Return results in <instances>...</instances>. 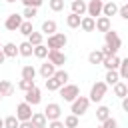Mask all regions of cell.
Returning <instances> with one entry per match:
<instances>
[{"label":"cell","instance_id":"6da1fadb","mask_svg":"<svg viewBox=\"0 0 128 128\" xmlns=\"http://www.w3.org/2000/svg\"><path fill=\"white\" fill-rule=\"evenodd\" d=\"M120 46H122V40H120L118 32H114L112 28L108 32H104V46L100 48L104 56H116V52L120 50Z\"/></svg>","mask_w":128,"mask_h":128},{"label":"cell","instance_id":"7a4b0ae2","mask_svg":"<svg viewBox=\"0 0 128 128\" xmlns=\"http://www.w3.org/2000/svg\"><path fill=\"white\" fill-rule=\"evenodd\" d=\"M106 90H108V84H106L104 80L94 82V84H92V88H90V94H88L90 102H102V98L106 96Z\"/></svg>","mask_w":128,"mask_h":128},{"label":"cell","instance_id":"3957f363","mask_svg":"<svg viewBox=\"0 0 128 128\" xmlns=\"http://www.w3.org/2000/svg\"><path fill=\"white\" fill-rule=\"evenodd\" d=\"M88 106H90V98L88 96H78L74 102H70V112L80 118V116H84L88 112Z\"/></svg>","mask_w":128,"mask_h":128},{"label":"cell","instance_id":"277c9868","mask_svg":"<svg viewBox=\"0 0 128 128\" xmlns=\"http://www.w3.org/2000/svg\"><path fill=\"white\" fill-rule=\"evenodd\" d=\"M66 44H68V36L66 34H62V32H54L52 36H48V50H62V48H66Z\"/></svg>","mask_w":128,"mask_h":128},{"label":"cell","instance_id":"5b68a950","mask_svg":"<svg viewBox=\"0 0 128 128\" xmlns=\"http://www.w3.org/2000/svg\"><path fill=\"white\" fill-rule=\"evenodd\" d=\"M58 92H60V96H62L64 102H74L80 96V88L76 84H64V86H60Z\"/></svg>","mask_w":128,"mask_h":128},{"label":"cell","instance_id":"8992f818","mask_svg":"<svg viewBox=\"0 0 128 128\" xmlns=\"http://www.w3.org/2000/svg\"><path fill=\"white\" fill-rule=\"evenodd\" d=\"M60 114H62V108H60L58 102H50V104H46V108H44V116H46L48 122H50V120H60Z\"/></svg>","mask_w":128,"mask_h":128},{"label":"cell","instance_id":"52a82bcc","mask_svg":"<svg viewBox=\"0 0 128 128\" xmlns=\"http://www.w3.org/2000/svg\"><path fill=\"white\" fill-rule=\"evenodd\" d=\"M24 94H26V96H24V100H26L30 106H38V104H40V100H42V92H40V88H38L36 84H34L28 92H24Z\"/></svg>","mask_w":128,"mask_h":128},{"label":"cell","instance_id":"ba28073f","mask_svg":"<svg viewBox=\"0 0 128 128\" xmlns=\"http://www.w3.org/2000/svg\"><path fill=\"white\" fill-rule=\"evenodd\" d=\"M16 118L20 120V122H24V120H30L32 118V106L24 100V102H20L18 106H16Z\"/></svg>","mask_w":128,"mask_h":128},{"label":"cell","instance_id":"9c48e42d","mask_svg":"<svg viewBox=\"0 0 128 128\" xmlns=\"http://www.w3.org/2000/svg\"><path fill=\"white\" fill-rule=\"evenodd\" d=\"M102 6H104V0H90L86 4V14L92 18H98L102 16Z\"/></svg>","mask_w":128,"mask_h":128},{"label":"cell","instance_id":"30bf717a","mask_svg":"<svg viewBox=\"0 0 128 128\" xmlns=\"http://www.w3.org/2000/svg\"><path fill=\"white\" fill-rule=\"evenodd\" d=\"M22 14H10L6 20H4V28L6 30H10V32H16L18 28H20V24H22Z\"/></svg>","mask_w":128,"mask_h":128},{"label":"cell","instance_id":"8fae6325","mask_svg":"<svg viewBox=\"0 0 128 128\" xmlns=\"http://www.w3.org/2000/svg\"><path fill=\"white\" fill-rule=\"evenodd\" d=\"M56 68H60V66H64L66 64V54L62 52V50H48V56H46Z\"/></svg>","mask_w":128,"mask_h":128},{"label":"cell","instance_id":"7c38bea8","mask_svg":"<svg viewBox=\"0 0 128 128\" xmlns=\"http://www.w3.org/2000/svg\"><path fill=\"white\" fill-rule=\"evenodd\" d=\"M80 28L84 30V32H94L96 30V18H92V16H82V20H80Z\"/></svg>","mask_w":128,"mask_h":128},{"label":"cell","instance_id":"4fadbf2b","mask_svg":"<svg viewBox=\"0 0 128 128\" xmlns=\"http://www.w3.org/2000/svg\"><path fill=\"white\" fill-rule=\"evenodd\" d=\"M120 62H122V58H118V56H104V60H102L106 70H118Z\"/></svg>","mask_w":128,"mask_h":128},{"label":"cell","instance_id":"5bb4252c","mask_svg":"<svg viewBox=\"0 0 128 128\" xmlns=\"http://www.w3.org/2000/svg\"><path fill=\"white\" fill-rule=\"evenodd\" d=\"M118 8H120V6H118L114 0H112V2H104V6H102V16H108V18H110V16H116V14H118Z\"/></svg>","mask_w":128,"mask_h":128},{"label":"cell","instance_id":"9a60e30c","mask_svg":"<svg viewBox=\"0 0 128 128\" xmlns=\"http://www.w3.org/2000/svg\"><path fill=\"white\" fill-rule=\"evenodd\" d=\"M110 28H112V22H110L108 16H98L96 18V30L98 32H108Z\"/></svg>","mask_w":128,"mask_h":128},{"label":"cell","instance_id":"2e32d148","mask_svg":"<svg viewBox=\"0 0 128 128\" xmlns=\"http://www.w3.org/2000/svg\"><path fill=\"white\" fill-rule=\"evenodd\" d=\"M56 30H58V24H56L54 20H44V22H42V28H40V32H42L44 36H52Z\"/></svg>","mask_w":128,"mask_h":128},{"label":"cell","instance_id":"e0dca14e","mask_svg":"<svg viewBox=\"0 0 128 128\" xmlns=\"http://www.w3.org/2000/svg\"><path fill=\"white\" fill-rule=\"evenodd\" d=\"M54 72H56V66L48 60V62H44V64H40V76L46 80V78H50V76H54Z\"/></svg>","mask_w":128,"mask_h":128},{"label":"cell","instance_id":"ac0fdd59","mask_svg":"<svg viewBox=\"0 0 128 128\" xmlns=\"http://www.w3.org/2000/svg\"><path fill=\"white\" fill-rule=\"evenodd\" d=\"M2 52H4L6 58H16V54H18V46H16L14 42H6V44H2Z\"/></svg>","mask_w":128,"mask_h":128},{"label":"cell","instance_id":"d6986e66","mask_svg":"<svg viewBox=\"0 0 128 128\" xmlns=\"http://www.w3.org/2000/svg\"><path fill=\"white\" fill-rule=\"evenodd\" d=\"M32 52H34V46H32L28 40H24V42L18 44V54H20V56L28 58V56H32Z\"/></svg>","mask_w":128,"mask_h":128},{"label":"cell","instance_id":"ffe728a7","mask_svg":"<svg viewBox=\"0 0 128 128\" xmlns=\"http://www.w3.org/2000/svg\"><path fill=\"white\" fill-rule=\"evenodd\" d=\"M112 88H114V96H118L120 100H122V98L128 94V86H126V82H122V80H118V82H116Z\"/></svg>","mask_w":128,"mask_h":128},{"label":"cell","instance_id":"44dd1931","mask_svg":"<svg viewBox=\"0 0 128 128\" xmlns=\"http://www.w3.org/2000/svg\"><path fill=\"white\" fill-rule=\"evenodd\" d=\"M32 124L36 126V128H40V126H48V120H46V116H44V112H32Z\"/></svg>","mask_w":128,"mask_h":128},{"label":"cell","instance_id":"7402d4cb","mask_svg":"<svg viewBox=\"0 0 128 128\" xmlns=\"http://www.w3.org/2000/svg\"><path fill=\"white\" fill-rule=\"evenodd\" d=\"M106 118H110V108H108V106H104V104H100V106L96 108V120L102 124Z\"/></svg>","mask_w":128,"mask_h":128},{"label":"cell","instance_id":"603a6c76","mask_svg":"<svg viewBox=\"0 0 128 128\" xmlns=\"http://www.w3.org/2000/svg\"><path fill=\"white\" fill-rule=\"evenodd\" d=\"M80 20H82V16L70 12V14L66 16V26H68V28H80Z\"/></svg>","mask_w":128,"mask_h":128},{"label":"cell","instance_id":"cb8c5ba5","mask_svg":"<svg viewBox=\"0 0 128 128\" xmlns=\"http://www.w3.org/2000/svg\"><path fill=\"white\" fill-rule=\"evenodd\" d=\"M118 80H120V74H118V70H106L104 82H106L108 86H114V84H116Z\"/></svg>","mask_w":128,"mask_h":128},{"label":"cell","instance_id":"d4e9b609","mask_svg":"<svg viewBox=\"0 0 128 128\" xmlns=\"http://www.w3.org/2000/svg\"><path fill=\"white\" fill-rule=\"evenodd\" d=\"M72 12L78 16H84L86 14V2L84 0H72Z\"/></svg>","mask_w":128,"mask_h":128},{"label":"cell","instance_id":"484cf974","mask_svg":"<svg viewBox=\"0 0 128 128\" xmlns=\"http://www.w3.org/2000/svg\"><path fill=\"white\" fill-rule=\"evenodd\" d=\"M102 60H104L102 50H92L88 54V64H102Z\"/></svg>","mask_w":128,"mask_h":128},{"label":"cell","instance_id":"4316f807","mask_svg":"<svg viewBox=\"0 0 128 128\" xmlns=\"http://www.w3.org/2000/svg\"><path fill=\"white\" fill-rule=\"evenodd\" d=\"M44 86H46V90H48V92H58L62 84H60V82H58V80H56L54 76H50V78H46Z\"/></svg>","mask_w":128,"mask_h":128},{"label":"cell","instance_id":"83f0119b","mask_svg":"<svg viewBox=\"0 0 128 128\" xmlns=\"http://www.w3.org/2000/svg\"><path fill=\"white\" fill-rule=\"evenodd\" d=\"M32 30H34V28H32V20H22V24H20L18 32H20L22 36H26V38H28V36L32 34Z\"/></svg>","mask_w":128,"mask_h":128},{"label":"cell","instance_id":"f1b7e54d","mask_svg":"<svg viewBox=\"0 0 128 128\" xmlns=\"http://www.w3.org/2000/svg\"><path fill=\"white\" fill-rule=\"evenodd\" d=\"M32 56H36V58L44 60V58L48 56V46H46V44H38V46H34V52H32Z\"/></svg>","mask_w":128,"mask_h":128},{"label":"cell","instance_id":"f546056e","mask_svg":"<svg viewBox=\"0 0 128 128\" xmlns=\"http://www.w3.org/2000/svg\"><path fill=\"white\" fill-rule=\"evenodd\" d=\"M22 78H24V80H34V78H36V68L30 66V64L22 66Z\"/></svg>","mask_w":128,"mask_h":128},{"label":"cell","instance_id":"4dcf8cb0","mask_svg":"<svg viewBox=\"0 0 128 128\" xmlns=\"http://www.w3.org/2000/svg\"><path fill=\"white\" fill-rule=\"evenodd\" d=\"M54 78L64 86V84H68V78H70V74L66 72V70H62V68H56V72H54Z\"/></svg>","mask_w":128,"mask_h":128},{"label":"cell","instance_id":"1f68e13d","mask_svg":"<svg viewBox=\"0 0 128 128\" xmlns=\"http://www.w3.org/2000/svg\"><path fill=\"white\" fill-rule=\"evenodd\" d=\"M12 92H14L12 82H8V80H0V94H2V96H10Z\"/></svg>","mask_w":128,"mask_h":128},{"label":"cell","instance_id":"d6a6232c","mask_svg":"<svg viewBox=\"0 0 128 128\" xmlns=\"http://www.w3.org/2000/svg\"><path fill=\"white\" fill-rule=\"evenodd\" d=\"M28 42H30L32 46H38V44H42V42H44V34H42V32H34V30H32V34L28 36Z\"/></svg>","mask_w":128,"mask_h":128},{"label":"cell","instance_id":"836d02e7","mask_svg":"<svg viewBox=\"0 0 128 128\" xmlns=\"http://www.w3.org/2000/svg\"><path fill=\"white\" fill-rule=\"evenodd\" d=\"M78 124H80V120H78L76 114H68V116L64 118V126H66V128H78Z\"/></svg>","mask_w":128,"mask_h":128},{"label":"cell","instance_id":"e575fe53","mask_svg":"<svg viewBox=\"0 0 128 128\" xmlns=\"http://www.w3.org/2000/svg\"><path fill=\"white\" fill-rule=\"evenodd\" d=\"M18 126H20V120L16 118V114L4 118V128H18Z\"/></svg>","mask_w":128,"mask_h":128},{"label":"cell","instance_id":"d590c367","mask_svg":"<svg viewBox=\"0 0 128 128\" xmlns=\"http://www.w3.org/2000/svg\"><path fill=\"white\" fill-rule=\"evenodd\" d=\"M38 14V8H32V6H24V12H22V18L24 20H34V16Z\"/></svg>","mask_w":128,"mask_h":128},{"label":"cell","instance_id":"8d00e7d4","mask_svg":"<svg viewBox=\"0 0 128 128\" xmlns=\"http://www.w3.org/2000/svg\"><path fill=\"white\" fill-rule=\"evenodd\" d=\"M48 6L52 12H62L64 10V0H48Z\"/></svg>","mask_w":128,"mask_h":128},{"label":"cell","instance_id":"74e56055","mask_svg":"<svg viewBox=\"0 0 128 128\" xmlns=\"http://www.w3.org/2000/svg\"><path fill=\"white\" fill-rule=\"evenodd\" d=\"M118 74H120V78H122V80H128V58H124V60L120 62Z\"/></svg>","mask_w":128,"mask_h":128},{"label":"cell","instance_id":"f35d334b","mask_svg":"<svg viewBox=\"0 0 128 128\" xmlns=\"http://www.w3.org/2000/svg\"><path fill=\"white\" fill-rule=\"evenodd\" d=\"M32 86H34V80H24V78H22V80L18 82V88H20L22 92H28Z\"/></svg>","mask_w":128,"mask_h":128},{"label":"cell","instance_id":"ab89813d","mask_svg":"<svg viewBox=\"0 0 128 128\" xmlns=\"http://www.w3.org/2000/svg\"><path fill=\"white\" fill-rule=\"evenodd\" d=\"M102 126H104V128H118V122H116V118L110 116V118H106V120L102 122Z\"/></svg>","mask_w":128,"mask_h":128},{"label":"cell","instance_id":"60d3db41","mask_svg":"<svg viewBox=\"0 0 128 128\" xmlns=\"http://www.w3.org/2000/svg\"><path fill=\"white\" fill-rule=\"evenodd\" d=\"M42 2H44V0H22L24 6H32V8H40Z\"/></svg>","mask_w":128,"mask_h":128},{"label":"cell","instance_id":"b9f144b4","mask_svg":"<svg viewBox=\"0 0 128 128\" xmlns=\"http://www.w3.org/2000/svg\"><path fill=\"white\" fill-rule=\"evenodd\" d=\"M118 14H120V18L128 20V2H126L124 6H120V8H118Z\"/></svg>","mask_w":128,"mask_h":128},{"label":"cell","instance_id":"7bdbcfd3","mask_svg":"<svg viewBox=\"0 0 128 128\" xmlns=\"http://www.w3.org/2000/svg\"><path fill=\"white\" fill-rule=\"evenodd\" d=\"M48 128H64V122H60V120H50V122H48Z\"/></svg>","mask_w":128,"mask_h":128},{"label":"cell","instance_id":"ee69618b","mask_svg":"<svg viewBox=\"0 0 128 128\" xmlns=\"http://www.w3.org/2000/svg\"><path fill=\"white\" fill-rule=\"evenodd\" d=\"M18 128H36V126L32 124V120H24V122H20Z\"/></svg>","mask_w":128,"mask_h":128},{"label":"cell","instance_id":"f6af8a7d","mask_svg":"<svg viewBox=\"0 0 128 128\" xmlns=\"http://www.w3.org/2000/svg\"><path fill=\"white\" fill-rule=\"evenodd\" d=\"M122 110H124V112H128V94L122 98Z\"/></svg>","mask_w":128,"mask_h":128},{"label":"cell","instance_id":"bcb514c9","mask_svg":"<svg viewBox=\"0 0 128 128\" xmlns=\"http://www.w3.org/2000/svg\"><path fill=\"white\" fill-rule=\"evenodd\" d=\"M4 60H6V56H4V52H2V50H0V64H2V62H4Z\"/></svg>","mask_w":128,"mask_h":128},{"label":"cell","instance_id":"7dc6e473","mask_svg":"<svg viewBox=\"0 0 128 128\" xmlns=\"http://www.w3.org/2000/svg\"><path fill=\"white\" fill-rule=\"evenodd\" d=\"M0 128H4V118H0Z\"/></svg>","mask_w":128,"mask_h":128},{"label":"cell","instance_id":"c3c4849f","mask_svg":"<svg viewBox=\"0 0 128 128\" xmlns=\"http://www.w3.org/2000/svg\"><path fill=\"white\" fill-rule=\"evenodd\" d=\"M96 128H104V126H102V124H100V126H96Z\"/></svg>","mask_w":128,"mask_h":128},{"label":"cell","instance_id":"681fc988","mask_svg":"<svg viewBox=\"0 0 128 128\" xmlns=\"http://www.w3.org/2000/svg\"><path fill=\"white\" fill-rule=\"evenodd\" d=\"M2 98H4V96H2V94H0V102H2Z\"/></svg>","mask_w":128,"mask_h":128},{"label":"cell","instance_id":"f907efd6","mask_svg":"<svg viewBox=\"0 0 128 128\" xmlns=\"http://www.w3.org/2000/svg\"><path fill=\"white\" fill-rule=\"evenodd\" d=\"M6 2H16V0H6Z\"/></svg>","mask_w":128,"mask_h":128},{"label":"cell","instance_id":"816d5d0a","mask_svg":"<svg viewBox=\"0 0 128 128\" xmlns=\"http://www.w3.org/2000/svg\"><path fill=\"white\" fill-rule=\"evenodd\" d=\"M40 128H48V126H40Z\"/></svg>","mask_w":128,"mask_h":128},{"label":"cell","instance_id":"f5cc1de1","mask_svg":"<svg viewBox=\"0 0 128 128\" xmlns=\"http://www.w3.org/2000/svg\"><path fill=\"white\" fill-rule=\"evenodd\" d=\"M0 50H2V44H0Z\"/></svg>","mask_w":128,"mask_h":128},{"label":"cell","instance_id":"db71d44e","mask_svg":"<svg viewBox=\"0 0 128 128\" xmlns=\"http://www.w3.org/2000/svg\"><path fill=\"white\" fill-rule=\"evenodd\" d=\"M126 86H128V80H126Z\"/></svg>","mask_w":128,"mask_h":128},{"label":"cell","instance_id":"11a10c76","mask_svg":"<svg viewBox=\"0 0 128 128\" xmlns=\"http://www.w3.org/2000/svg\"><path fill=\"white\" fill-rule=\"evenodd\" d=\"M64 128H66V126H64Z\"/></svg>","mask_w":128,"mask_h":128}]
</instances>
